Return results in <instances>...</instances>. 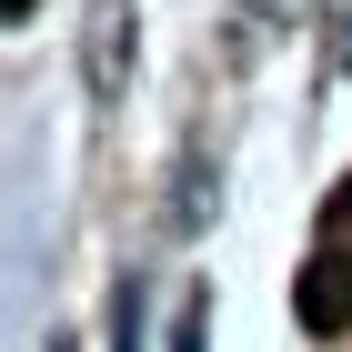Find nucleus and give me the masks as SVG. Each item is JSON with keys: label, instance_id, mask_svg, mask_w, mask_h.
Returning a JSON list of instances; mask_svg holds the SVG:
<instances>
[{"label": "nucleus", "instance_id": "1", "mask_svg": "<svg viewBox=\"0 0 352 352\" xmlns=\"http://www.w3.org/2000/svg\"><path fill=\"white\" fill-rule=\"evenodd\" d=\"M292 302H302L312 332H352V252H312L302 282H292Z\"/></svg>", "mask_w": 352, "mask_h": 352}, {"label": "nucleus", "instance_id": "2", "mask_svg": "<svg viewBox=\"0 0 352 352\" xmlns=\"http://www.w3.org/2000/svg\"><path fill=\"white\" fill-rule=\"evenodd\" d=\"M322 221H332V232H352V182L332 191V212H322Z\"/></svg>", "mask_w": 352, "mask_h": 352}, {"label": "nucleus", "instance_id": "3", "mask_svg": "<svg viewBox=\"0 0 352 352\" xmlns=\"http://www.w3.org/2000/svg\"><path fill=\"white\" fill-rule=\"evenodd\" d=\"M0 10H10V21H30V0H0Z\"/></svg>", "mask_w": 352, "mask_h": 352}]
</instances>
